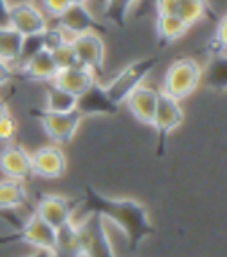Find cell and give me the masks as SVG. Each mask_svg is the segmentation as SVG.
Listing matches in <instances>:
<instances>
[{
    "mask_svg": "<svg viewBox=\"0 0 227 257\" xmlns=\"http://www.w3.org/2000/svg\"><path fill=\"white\" fill-rule=\"evenodd\" d=\"M78 208L82 209L83 216L98 215L118 227L128 241L130 255H135L140 245L155 234V227L149 220L148 209L135 199H126V197L113 199L99 193L94 186L85 185Z\"/></svg>",
    "mask_w": 227,
    "mask_h": 257,
    "instance_id": "cell-1",
    "label": "cell"
},
{
    "mask_svg": "<svg viewBox=\"0 0 227 257\" xmlns=\"http://www.w3.org/2000/svg\"><path fill=\"white\" fill-rule=\"evenodd\" d=\"M202 82V68L193 57H181L167 68L162 92L174 99H185Z\"/></svg>",
    "mask_w": 227,
    "mask_h": 257,
    "instance_id": "cell-2",
    "label": "cell"
},
{
    "mask_svg": "<svg viewBox=\"0 0 227 257\" xmlns=\"http://www.w3.org/2000/svg\"><path fill=\"white\" fill-rule=\"evenodd\" d=\"M156 62H158V59L148 57V59H140V61H135V62H132V64L125 66L108 83L103 85V89H105L110 101H113L116 105H123L125 99L128 98L137 87H140V85L144 83V80L148 78L149 73L153 71Z\"/></svg>",
    "mask_w": 227,
    "mask_h": 257,
    "instance_id": "cell-3",
    "label": "cell"
},
{
    "mask_svg": "<svg viewBox=\"0 0 227 257\" xmlns=\"http://www.w3.org/2000/svg\"><path fill=\"white\" fill-rule=\"evenodd\" d=\"M83 257H118L105 229V220L98 215H85L76 222Z\"/></svg>",
    "mask_w": 227,
    "mask_h": 257,
    "instance_id": "cell-4",
    "label": "cell"
},
{
    "mask_svg": "<svg viewBox=\"0 0 227 257\" xmlns=\"http://www.w3.org/2000/svg\"><path fill=\"white\" fill-rule=\"evenodd\" d=\"M36 119L39 121L41 128L48 135L50 140H53L57 146L66 144L75 137L78 132L80 122H82V115L78 110H71V112H48V110H34L32 112Z\"/></svg>",
    "mask_w": 227,
    "mask_h": 257,
    "instance_id": "cell-5",
    "label": "cell"
},
{
    "mask_svg": "<svg viewBox=\"0 0 227 257\" xmlns=\"http://www.w3.org/2000/svg\"><path fill=\"white\" fill-rule=\"evenodd\" d=\"M8 25L18 31L23 38H29V36L43 34L50 23L41 6L36 4L34 0H22L9 6Z\"/></svg>",
    "mask_w": 227,
    "mask_h": 257,
    "instance_id": "cell-6",
    "label": "cell"
},
{
    "mask_svg": "<svg viewBox=\"0 0 227 257\" xmlns=\"http://www.w3.org/2000/svg\"><path fill=\"white\" fill-rule=\"evenodd\" d=\"M80 206V199H69L59 193H41L34 206V213L41 216L53 229H61L62 225L73 222L75 209Z\"/></svg>",
    "mask_w": 227,
    "mask_h": 257,
    "instance_id": "cell-7",
    "label": "cell"
},
{
    "mask_svg": "<svg viewBox=\"0 0 227 257\" xmlns=\"http://www.w3.org/2000/svg\"><path fill=\"white\" fill-rule=\"evenodd\" d=\"M69 43L75 52L76 62L98 75L105 66V43L101 36L96 31H89L69 38Z\"/></svg>",
    "mask_w": 227,
    "mask_h": 257,
    "instance_id": "cell-8",
    "label": "cell"
},
{
    "mask_svg": "<svg viewBox=\"0 0 227 257\" xmlns=\"http://www.w3.org/2000/svg\"><path fill=\"white\" fill-rule=\"evenodd\" d=\"M31 169L32 176L43 179H59L66 174L68 160L64 151L57 144L41 146L31 153Z\"/></svg>",
    "mask_w": 227,
    "mask_h": 257,
    "instance_id": "cell-9",
    "label": "cell"
},
{
    "mask_svg": "<svg viewBox=\"0 0 227 257\" xmlns=\"http://www.w3.org/2000/svg\"><path fill=\"white\" fill-rule=\"evenodd\" d=\"M15 232L20 234V241L27 243L29 246H34L36 250H48L53 252L57 243V229H53L50 223H46L41 216L34 211L22 220L20 227Z\"/></svg>",
    "mask_w": 227,
    "mask_h": 257,
    "instance_id": "cell-10",
    "label": "cell"
},
{
    "mask_svg": "<svg viewBox=\"0 0 227 257\" xmlns=\"http://www.w3.org/2000/svg\"><path fill=\"white\" fill-rule=\"evenodd\" d=\"M185 119V110L181 106L179 99L170 98L160 91L158 103H156V112L153 117V128L156 130L160 139V148H163V142L170 133L178 130Z\"/></svg>",
    "mask_w": 227,
    "mask_h": 257,
    "instance_id": "cell-11",
    "label": "cell"
},
{
    "mask_svg": "<svg viewBox=\"0 0 227 257\" xmlns=\"http://www.w3.org/2000/svg\"><path fill=\"white\" fill-rule=\"evenodd\" d=\"M0 172L8 179L25 181L32 176L31 169V153L22 144L8 142L0 149Z\"/></svg>",
    "mask_w": 227,
    "mask_h": 257,
    "instance_id": "cell-12",
    "label": "cell"
},
{
    "mask_svg": "<svg viewBox=\"0 0 227 257\" xmlns=\"http://www.w3.org/2000/svg\"><path fill=\"white\" fill-rule=\"evenodd\" d=\"M53 20H55L57 27L68 38L89 31H96V16L91 11L89 4H69L61 15Z\"/></svg>",
    "mask_w": 227,
    "mask_h": 257,
    "instance_id": "cell-13",
    "label": "cell"
},
{
    "mask_svg": "<svg viewBox=\"0 0 227 257\" xmlns=\"http://www.w3.org/2000/svg\"><path fill=\"white\" fill-rule=\"evenodd\" d=\"M158 96H160V91H156V89L142 83L140 87H137L135 91L125 99V105L137 121L142 122V124L151 126L153 117H155V112H156Z\"/></svg>",
    "mask_w": 227,
    "mask_h": 257,
    "instance_id": "cell-14",
    "label": "cell"
},
{
    "mask_svg": "<svg viewBox=\"0 0 227 257\" xmlns=\"http://www.w3.org/2000/svg\"><path fill=\"white\" fill-rule=\"evenodd\" d=\"M96 73L91 71L85 66H71V68L59 69L55 75V78L52 80V83H55L57 87L64 89V91L71 92L75 96H82L83 92H87L89 89L98 82Z\"/></svg>",
    "mask_w": 227,
    "mask_h": 257,
    "instance_id": "cell-15",
    "label": "cell"
},
{
    "mask_svg": "<svg viewBox=\"0 0 227 257\" xmlns=\"http://www.w3.org/2000/svg\"><path fill=\"white\" fill-rule=\"evenodd\" d=\"M18 68L22 69L25 78L32 80V82H45V83L52 82V80L55 78L57 71H59V68H57L55 61H53V57L48 48L38 50L34 55L29 57V59H27L23 64H20Z\"/></svg>",
    "mask_w": 227,
    "mask_h": 257,
    "instance_id": "cell-16",
    "label": "cell"
},
{
    "mask_svg": "<svg viewBox=\"0 0 227 257\" xmlns=\"http://www.w3.org/2000/svg\"><path fill=\"white\" fill-rule=\"evenodd\" d=\"M76 110L80 112L82 117H85V115H112L119 110V105L110 101L103 85L96 82L87 92L78 96Z\"/></svg>",
    "mask_w": 227,
    "mask_h": 257,
    "instance_id": "cell-17",
    "label": "cell"
},
{
    "mask_svg": "<svg viewBox=\"0 0 227 257\" xmlns=\"http://www.w3.org/2000/svg\"><path fill=\"white\" fill-rule=\"evenodd\" d=\"M29 202V192L23 181L0 179V211H15Z\"/></svg>",
    "mask_w": 227,
    "mask_h": 257,
    "instance_id": "cell-18",
    "label": "cell"
},
{
    "mask_svg": "<svg viewBox=\"0 0 227 257\" xmlns=\"http://www.w3.org/2000/svg\"><path fill=\"white\" fill-rule=\"evenodd\" d=\"M53 257H83L82 246H80L78 229L76 222L66 223L61 229H57V243L52 252Z\"/></svg>",
    "mask_w": 227,
    "mask_h": 257,
    "instance_id": "cell-19",
    "label": "cell"
},
{
    "mask_svg": "<svg viewBox=\"0 0 227 257\" xmlns=\"http://www.w3.org/2000/svg\"><path fill=\"white\" fill-rule=\"evenodd\" d=\"M23 41L25 38L11 25H0V59L13 66H18Z\"/></svg>",
    "mask_w": 227,
    "mask_h": 257,
    "instance_id": "cell-20",
    "label": "cell"
},
{
    "mask_svg": "<svg viewBox=\"0 0 227 257\" xmlns=\"http://www.w3.org/2000/svg\"><path fill=\"white\" fill-rule=\"evenodd\" d=\"M190 25L178 15L156 16V34L163 43H174L188 32Z\"/></svg>",
    "mask_w": 227,
    "mask_h": 257,
    "instance_id": "cell-21",
    "label": "cell"
},
{
    "mask_svg": "<svg viewBox=\"0 0 227 257\" xmlns=\"http://www.w3.org/2000/svg\"><path fill=\"white\" fill-rule=\"evenodd\" d=\"M76 105H78V96L57 87L52 82L46 85L45 110H48V112H71V110H76Z\"/></svg>",
    "mask_w": 227,
    "mask_h": 257,
    "instance_id": "cell-22",
    "label": "cell"
},
{
    "mask_svg": "<svg viewBox=\"0 0 227 257\" xmlns=\"http://www.w3.org/2000/svg\"><path fill=\"white\" fill-rule=\"evenodd\" d=\"M140 0H103V15L110 23L123 25Z\"/></svg>",
    "mask_w": 227,
    "mask_h": 257,
    "instance_id": "cell-23",
    "label": "cell"
},
{
    "mask_svg": "<svg viewBox=\"0 0 227 257\" xmlns=\"http://www.w3.org/2000/svg\"><path fill=\"white\" fill-rule=\"evenodd\" d=\"M176 4H178L176 15L185 20L190 27L202 20L208 11V0H176Z\"/></svg>",
    "mask_w": 227,
    "mask_h": 257,
    "instance_id": "cell-24",
    "label": "cell"
},
{
    "mask_svg": "<svg viewBox=\"0 0 227 257\" xmlns=\"http://www.w3.org/2000/svg\"><path fill=\"white\" fill-rule=\"evenodd\" d=\"M50 53H52L53 61H55L57 68L59 69H64V68H71V66H76V57H75V52H73V46L69 43V39L66 41L59 43L57 46L50 48Z\"/></svg>",
    "mask_w": 227,
    "mask_h": 257,
    "instance_id": "cell-25",
    "label": "cell"
},
{
    "mask_svg": "<svg viewBox=\"0 0 227 257\" xmlns=\"http://www.w3.org/2000/svg\"><path fill=\"white\" fill-rule=\"evenodd\" d=\"M16 121L11 117V113L4 115V117L0 119V142H11L16 135Z\"/></svg>",
    "mask_w": 227,
    "mask_h": 257,
    "instance_id": "cell-26",
    "label": "cell"
},
{
    "mask_svg": "<svg viewBox=\"0 0 227 257\" xmlns=\"http://www.w3.org/2000/svg\"><path fill=\"white\" fill-rule=\"evenodd\" d=\"M69 4H71L69 0H41V9L46 16L57 18Z\"/></svg>",
    "mask_w": 227,
    "mask_h": 257,
    "instance_id": "cell-27",
    "label": "cell"
},
{
    "mask_svg": "<svg viewBox=\"0 0 227 257\" xmlns=\"http://www.w3.org/2000/svg\"><path fill=\"white\" fill-rule=\"evenodd\" d=\"M155 6H156V16L176 15V9H178L176 0H155Z\"/></svg>",
    "mask_w": 227,
    "mask_h": 257,
    "instance_id": "cell-28",
    "label": "cell"
},
{
    "mask_svg": "<svg viewBox=\"0 0 227 257\" xmlns=\"http://www.w3.org/2000/svg\"><path fill=\"white\" fill-rule=\"evenodd\" d=\"M13 76H15V66L0 59V87H4L6 83L11 82Z\"/></svg>",
    "mask_w": 227,
    "mask_h": 257,
    "instance_id": "cell-29",
    "label": "cell"
},
{
    "mask_svg": "<svg viewBox=\"0 0 227 257\" xmlns=\"http://www.w3.org/2000/svg\"><path fill=\"white\" fill-rule=\"evenodd\" d=\"M13 243H22L18 232H0V246H8L13 245Z\"/></svg>",
    "mask_w": 227,
    "mask_h": 257,
    "instance_id": "cell-30",
    "label": "cell"
},
{
    "mask_svg": "<svg viewBox=\"0 0 227 257\" xmlns=\"http://www.w3.org/2000/svg\"><path fill=\"white\" fill-rule=\"evenodd\" d=\"M8 13H9V2L0 0V25H8Z\"/></svg>",
    "mask_w": 227,
    "mask_h": 257,
    "instance_id": "cell-31",
    "label": "cell"
},
{
    "mask_svg": "<svg viewBox=\"0 0 227 257\" xmlns=\"http://www.w3.org/2000/svg\"><path fill=\"white\" fill-rule=\"evenodd\" d=\"M9 113V108H8V103L4 101V99L0 98V119L4 117V115H8Z\"/></svg>",
    "mask_w": 227,
    "mask_h": 257,
    "instance_id": "cell-32",
    "label": "cell"
},
{
    "mask_svg": "<svg viewBox=\"0 0 227 257\" xmlns=\"http://www.w3.org/2000/svg\"><path fill=\"white\" fill-rule=\"evenodd\" d=\"M29 257H53L52 252H48V250H36L34 253H31Z\"/></svg>",
    "mask_w": 227,
    "mask_h": 257,
    "instance_id": "cell-33",
    "label": "cell"
},
{
    "mask_svg": "<svg viewBox=\"0 0 227 257\" xmlns=\"http://www.w3.org/2000/svg\"><path fill=\"white\" fill-rule=\"evenodd\" d=\"M71 4H89L91 0H69Z\"/></svg>",
    "mask_w": 227,
    "mask_h": 257,
    "instance_id": "cell-34",
    "label": "cell"
},
{
    "mask_svg": "<svg viewBox=\"0 0 227 257\" xmlns=\"http://www.w3.org/2000/svg\"><path fill=\"white\" fill-rule=\"evenodd\" d=\"M128 257H133V255H128Z\"/></svg>",
    "mask_w": 227,
    "mask_h": 257,
    "instance_id": "cell-35",
    "label": "cell"
}]
</instances>
